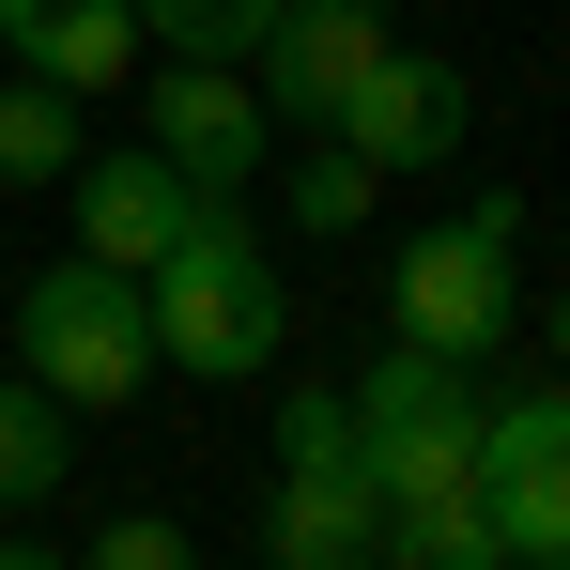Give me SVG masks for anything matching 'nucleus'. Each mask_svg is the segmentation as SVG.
I'll return each instance as SVG.
<instances>
[{
	"label": "nucleus",
	"instance_id": "obj_6",
	"mask_svg": "<svg viewBox=\"0 0 570 570\" xmlns=\"http://www.w3.org/2000/svg\"><path fill=\"white\" fill-rule=\"evenodd\" d=\"M247 62H263V78H247V94H263V124H308V139H324V124H340V94L385 62V16H371V0H278V31H263Z\"/></svg>",
	"mask_w": 570,
	"mask_h": 570
},
{
	"label": "nucleus",
	"instance_id": "obj_13",
	"mask_svg": "<svg viewBox=\"0 0 570 570\" xmlns=\"http://www.w3.org/2000/svg\"><path fill=\"white\" fill-rule=\"evenodd\" d=\"M62 463H78L62 401H47L31 371H0V509H47V493H62Z\"/></svg>",
	"mask_w": 570,
	"mask_h": 570
},
{
	"label": "nucleus",
	"instance_id": "obj_11",
	"mask_svg": "<svg viewBox=\"0 0 570 570\" xmlns=\"http://www.w3.org/2000/svg\"><path fill=\"white\" fill-rule=\"evenodd\" d=\"M139 47H155V31H139V0H47V16H31L0 62H31L47 94L94 108V94H124V78H139Z\"/></svg>",
	"mask_w": 570,
	"mask_h": 570
},
{
	"label": "nucleus",
	"instance_id": "obj_3",
	"mask_svg": "<svg viewBox=\"0 0 570 570\" xmlns=\"http://www.w3.org/2000/svg\"><path fill=\"white\" fill-rule=\"evenodd\" d=\"M355 448H371L385 509L478 493V371H463V355H432V340H385L371 385H355Z\"/></svg>",
	"mask_w": 570,
	"mask_h": 570
},
{
	"label": "nucleus",
	"instance_id": "obj_9",
	"mask_svg": "<svg viewBox=\"0 0 570 570\" xmlns=\"http://www.w3.org/2000/svg\"><path fill=\"white\" fill-rule=\"evenodd\" d=\"M263 556H278V570H371L385 556V478H371V448L278 463V493H263Z\"/></svg>",
	"mask_w": 570,
	"mask_h": 570
},
{
	"label": "nucleus",
	"instance_id": "obj_22",
	"mask_svg": "<svg viewBox=\"0 0 570 570\" xmlns=\"http://www.w3.org/2000/svg\"><path fill=\"white\" fill-rule=\"evenodd\" d=\"M524 570H570V556H524Z\"/></svg>",
	"mask_w": 570,
	"mask_h": 570
},
{
	"label": "nucleus",
	"instance_id": "obj_7",
	"mask_svg": "<svg viewBox=\"0 0 570 570\" xmlns=\"http://www.w3.org/2000/svg\"><path fill=\"white\" fill-rule=\"evenodd\" d=\"M139 78H155V155H170L200 200H232L247 170H263L278 124H263V94H247V62H186V47H170V62H139Z\"/></svg>",
	"mask_w": 570,
	"mask_h": 570
},
{
	"label": "nucleus",
	"instance_id": "obj_12",
	"mask_svg": "<svg viewBox=\"0 0 570 570\" xmlns=\"http://www.w3.org/2000/svg\"><path fill=\"white\" fill-rule=\"evenodd\" d=\"M371 570H509V524H493L478 493H432V509H385Z\"/></svg>",
	"mask_w": 570,
	"mask_h": 570
},
{
	"label": "nucleus",
	"instance_id": "obj_2",
	"mask_svg": "<svg viewBox=\"0 0 570 570\" xmlns=\"http://www.w3.org/2000/svg\"><path fill=\"white\" fill-rule=\"evenodd\" d=\"M16 355H31V385L62 416H124L155 385V293L78 247V263H47V278L16 293Z\"/></svg>",
	"mask_w": 570,
	"mask_h": 570
},
{
	"label": "nucleus",
	"instance_id": "obj_16",
	"mask_svg": "<svg viewBox=\"0 0 570 570\" xmlns=\"http://www.w3.org/2000/svg\"><path fill=\"white\" fill-rule=\"evenodd\" d=\"M371 155H355V139H308V155H293V232H355V216H371Z\"/></svg>",
	"mask_w": 570,
	"mask_h": 570
},
{
	"label": "nucleus",
	"instance_id": "obj_19",
	"mask_svg": "<svg viewBox=\"0 0 570 570\" xmlns=\"http://www.w3.org/2000/svg\"><path fill=\"white\" fill-rule=\"evenodd\" d=\"M540 340H556V371H570V293H556V308H540Z\"/></svg>",
	"mask_w": 570,
	"mask_h": 570
},
{
	"label": "nucleus",
	"instance_id": "obj_21",
	"mask_svg": "<svg viewBox=\"0 0 570 570\" xmlns=\"http://www.w3.org/2000/svg\"><path fill=\"white\" fill-rule=\"evenodd\" d=\"M31 16H47V0H0V47H16V31H31Z\"/></svg>",
	"mask_w": 570,
	"mask_h": 570
},
{
	"label": "nucleus",
	"instance_id": "obj_17",
	"mask_svg": "<svg viewBox=\"0 0 570 570\" xmlns=\"http://www.w3.org/2000/svg\"><path fill=\"white\" fill-rule=\"evenodd\" d=\"M78 570H200V540L170 524V509H124V524H108V540H94Z\"/></svg>",
	"mask_w": 570,
	"mask_h": 570
},
{
	"label": "nucleus",
	"instance_id": "obj_15",
	"mask_svg": "<svg viewBox=\"0 0 570 570\" xmlns=\"http://www.w3.org/2000/svg\"><path fill=\"white\" fill-rule=\"evenodd\" d=\"M139 31L186 47V62H247V47L278 31V0H139Z\"/></svg>",
	"mask_w": 570,
	"mask_h": 570
},
{
	"label": "nucleus",
	"instance_id": "obj_8",
	"mask_svg": "<svg viewBox=\"0 0 570 570\" xmlns=\"http://www.w3.org/2000/svg\"><path fill=\"white\" fill-rule=\"evenodd\" d=\"M62 200H78V247H94V263H124V278H155V263L200 232V186L155 155V139H139V155H78V170H62Z\"/></svg>",
	"mask_w": 570,
	"mask_h": 570
},
{
	"label": "nucleus",
	"instance_id": "obj_5",
	"mask_svg": "<svg viewBox=\"0 0 570 570\" xmlns=\"http://www.w3.org/2000/svg\"><path fill=\"white\" fill-rule=\"evenodd\" d=\"M478 509L509 524V556H570V371L478 401Z\"/></svg>",
	"mask_w": 570,
	"mask_h": 570
},
{
	"label": "nucleus",
	"instance_id": "obj_4",
	"mask_svg": "<svg viewBox=\"0 0 570 570\" xmlns=\"http://www.w3.org/2000/svg\"><path fill=\"white\" fill-rule=\"evenodd\" d=\"M509 247H524V200H463L448 232H416V247H401V293H385V308H401V340H432V355H463V371H478V355L524 324Z\"/></svg>",
	"mask_w": 570,
	"mask_h": 570
},
{
	"label": "nucleus",
	"instance_id": "obj_14",
	"mask_svg": "<svg viewBox=\"0 0 570 570\" xmlns=\"http://www.w3.org/2000/svg\"><path fill=\"white\" fill-rule=\"evenodd\" d=\"M62 170H78V94L0 78V186H62Z\"/></svg>",
	"mask_w": 570,
	"mask_h": 570
},
{
	"label": "nucleus",
	"instance_id": "obj_10",
	"mask_svg": "<svg viewBox=\"0 0 570 570\" xmlns=\"http://www.w3.org/2000/svg\"><path fill=\"white\" fill-rule=\"evenodd\" d=\"M463 62H416V47H385L371 78H355V94H340V124H324V139H355V155H371V170H432V155H463Z\"/></svg>",
	"mask_w": 570,
	"mask_h": 570
},
{
	"label": "nucleus",
	"instance_id": "obj_18",
	"mask_svg": "<svg viewBox=\"0 0 570 570\" xmlns=\"http://www.w3.org/2000/svg\"><path fill=\"white\" fill-rule=\"evenodd\" d=\"M340 448H355V401L340 385H293L278 401V463H340Z\"/></svg>",
	"mask_w": 570,
	"mask_h": 570
},
{
	"label": "nucleus",
	"instance_id": "obj_20",
	"mask_svg": "<svg viewBox=\"0 0 570 570\" xmlns=\"http://www.w3.org/2000/svg\"><path fill=\"white\" fill-rule=\"evenodd\" d=\"M0 570H78V556H31V540H0Z\"/></svg>",
	"mask_w": 570,
	"mask_h": 570
},
{
	"label": "nucleus",
	"instance_id": "obj_1",
	"mask_svg": "<svg viewBox=\"0 0 570 570\" xmlns=\"http://www.w3.org/2000/svg\"><path fill=\"white\" fill-rule=\"evenodd\" d=\"M155 355L170 371H200V385H247V371H278V263H263V232L232 216V200H200V232L155 263Z\"/></svg>",
	"mask_w": 570,
	"mask_h": 570
}]
</instances>
